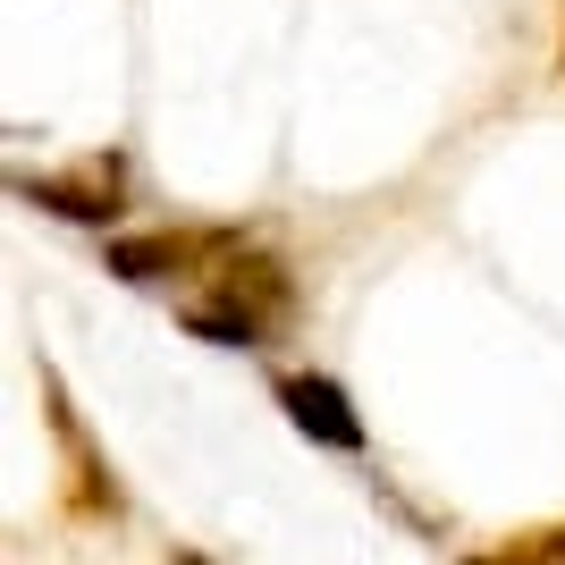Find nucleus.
Instances as JSON below:
<instances>
[{
  "label": "nucleus",
  "mask_w": 565,
  "mask_h": 565,
  "mask_svg": "<svg viewBox=\"0 0 565 565\" xmlns=\"http://www.w3.org/2000/svg\"><path fill=\"white\" fill-rule=\"evenodd\" d=\"M178 321H186V338H203V347L262 354L296 321V270H287L279 254H262V245H236V254H220L212 270H203V287L178 305Z\"/></svg>",
  "instance_id": "1"
},
{
  "label": "nucleus",
  "mask_w": 565,
  "mask_h": 565,
  "mask_svg": "<svg viewBox=\"0 0 565 565\" xmlns=\"http://www.w3.org/2000/svg\"><path fill=\"white\" fill-rule=\"evenodd\" d=\"M270 397H279V414L305 430L312 448H330V456H372V430H363L354 397L338 388L330 372H279V380H270Z\"/></svg>",
  "instance_id": "5"
},
{
  "label": "nucleus",
  "mask_w": 565,
  "mask_h": 565,
  "mask_svg": "<svg viewBox=\"0 0 565 565\" xmlns=\"http://www.w3.org/2000/svg\"><path fill=\"white\" fill-rule=\"evenodd\" d=\"M557 68H565V25H557Z\"/></svg>",
  "instance_id": "7"
},
{
  "label": "nucleus",
  "mask_w": 565,
  "mask_h": 565,
  "mask_svg": "<svg viewBox=\"0 0 565 565\" xmlns=\"http://www.w3.org/2000/svg\"><path fill=\"white\" fill-rule=\"evenodd\" d=\"M481 565H565V523H532V532H507V541L481 548Z\"/></svg>",
  "instance_id": "6"
},
{
  "label": "nucleus",
  "mask_w": 565,
  "mask_h": 565,
  "mask_svg": "<svg viewBox=\"0 0 565 565\" xmlns=\"http://www.w3.org/2000/svg\"><path fill=\"white\" fill-rule=\"evenodd\" d=\"M9 186H18V203H34V212H51V220H76V228H110V220L127 212V161H118V152L76 161L68 178H34V169H18Z\"/></svg>",
  "instance_id": "4"
},
{
  "label": "nucleus",
  "mask_w": 565,
  "mask_h": 565,
  "mask_svg": "<svg viewBox=\"0 0 565 565\" xmlns=\"http://www.w3.org/2000/svg\"><path fill=\"white\" fill-rule=\"evenodd\" d=\"M245 236L228 228V220H186V228H152V236H118L110 254V279H127V287H178V279H194V270H212L220 254H236Z\"/></svg>",
  "instance_id": "3"
},
{
  "label": "nucleus",
  "mask_w": 565,
  "mask_h": 565,
  "mask_svg": "<svg viewBox=\"0 0 565 565\" xmlns=\"http://www.w3.org/2000/svg\"><path fill=\"white\" fill-rule=\"evenodd\" d=\"M43 423H51V448H60V507H68L76 523H118L127 515V490H118L110 456H102V439L85 430V414H76V397L60 388L51 363H43Z\"/></svg>",
  "instance_id": "2"
}]
</instances>
